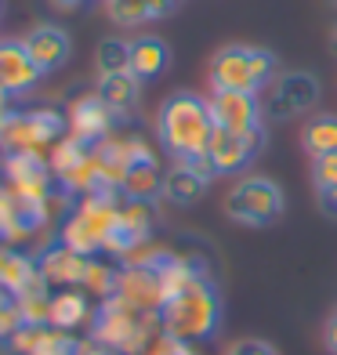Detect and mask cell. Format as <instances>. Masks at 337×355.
<instances>
[{
	"label": "cell",
	"mask_w": 337,
	"mask_h": 355,
	"mask_svg": "<svg viewBox=\"0 0 337 355\" xmlns=\"http://www.w3.org/2000/svg\"><path fill=\"white\" fill-rule=\"evenodd\" d=\"M283 211H286V196H283L279 182L261 178V174L243 178L225 196V214L236 225H247V229H268V225H276L283 218Z\"/></svg>",
	"instance_id": "5"
},
{
	"label": "cell",
	"mask_w": 337,
	"mask_h": 355,
	"mask_svg": "<svg viewBox=\"0 0 337 355\" xmlns=\"http://www.w3.org/2000/svg\"><path fill=\"white\" fill-rule=\"evenodd\" d=\"M171 66V47L159 37H138L131 40V73L138 80H156Z\"/></svg>",
	"instance_id": "18"
},
{
	"label": "cell",
	"mask_w": 337,
	"mask_h": 355,
	"mask_svg": "<svg viewBox=\"0 0 337 355\" xmlns=\"http://www.w3.org/2000/svg\"><path fill=\"white\" fill-rule=\"evenodd\" d=\"M87 265H91V257L84 254H76L69 250L66 243H55V247H47L40 257H37V268H40V276L51 283V286H80L87 276Z\"/></svg>",
	"instance_id": "14"
},
{
	"label": "cell",
	"mask_w": 337,
	"mask_h": 355,
	"mask_svg": "<svg viewBox=\"0 0 337 355\" xmlns=\"http://www.w3.org/2000/svg\"><path fill=\"white\" fill-rule=\"evenodd\" d=\"M159 189H164V174H159V164L153 159V164H135L127 167V178H123V200H156Z\"/></svg>",
	"instance_id": "23"
},
{
	"label": "cell",
	"mask_w": 337,
	"mask_h": 355,
	"mask_svg": "<svg viewBox=\"0 0 337 355\" xmlns=\"http://www.w3.org/2000/svg\"><path fill=\"white\" fill-rule=\"evenodd\" d=\"M265 149V127L250 135H236V131H221L214 127L211 145H207V164L214 174H239L243 167L254 164V156Z\"/></svg>",
	"instance_id": "8"
},
{
	"label": "cell",
	"mask_w": 337,
	"mask_h": 355,
	"mask_svg": "<svg viewBox=\"0 0 337 355\" xmlns=\"http://www.w3.org/2000/svg\"><path fill=\"white\" fill-rule=\"evenodd\" d=\"M323 337H327V348H330V355H337V309H334V315L327 319V330H323Z\"/></svg>",
	"instance_id": "31"
},
{
	"label": "cell",
	"mask_w": 337,
	"mask_h": 355,
	"mask_svg": "<svg viewBox=\"0 0 337 355\" xmlns=\"http://www.w3.org/2000/svg\"><path fill=\"white\" fill-rule=\"evenodd\" d=\"M22 327L26 322H22V312H19V301H15L11 290L0 286V341H11Z\"/></svg>",
	"instance_id": "28"
},
{
	"label": "cell",
	"mask_w": 337,
	"mask_h": 355,
	"mask_svg": "<svg viewBox=\"0 0 337 355\" xmlns=\"http://www.w3.org/2000/svg\"><path fill=\"white\" fill-rule=\"evenodd\" d=\"M84 4H87V0H84Z\"/></svg>",
	"instance_id": "39"
},
{
	"label": "cell",
	"mask_w": 337,
	"mask_h": 355,
	"mask_svg": "<svg viewBox=\"0 0 337 355\" xmlns=\"http://www.w3.org/2000/svg\"><path fill=\"white\" fill-rule=\"evenodd\" d=\"M330 4H334V8H337V0H330Z\"/></svg>",
	"instance_id": "38"
},
{
	"label": "cell",
	"mask_w": 337,
	"mask_h": 355,
	"mask_svg": "<svg viewBox=\"0 0 337 355\" xmlns=\"http://www.w3.org/2000/svg\"><path fill=\"white\" fill-rule=\"evenodd\" d=\"M91 156V145L80 141L76 135H62L51 149H47V164H51V174L55 178H66L69 171H76L84 159Z\"/></svg>",
	"instance_id": "24"
},
{
	"label": "cell",
	"mask_w": 337,
	"mask_h": 355,
	"mask_svg": "<svg viewBox=\"0 0 337 355\" xmlns=\"http://www.w3.org/2000/svg\"><path fill=\"white\" fill-rule=\"evenodd\" d=\"M66 120H69V135H76L80 141H87V145H98L102 138L112 135V123H116L120 116L98 98V91H94V94H84V98H76L69 105Z\"/></svg>",
	"instance_id": "10"
},
{
	"label": "cell",
	"mask_w": 337,
	"mask_h": 355,
	"mask_svg": "<svg viewBox=\"0 0 337 355\" xmlns=\"http://www.w3.org/2000/svg\"><path fill=\"white\" fill-rule=\"evenodd\" d=\"M40 276L37 261L29 254H19V250H0V286L11 290V294H22V290L29 286Z\"/></svg>",
	"instance_id": "21"
},
{
	"label": "cell",
	"mask_w": 337,
	"mask_h": 355,
	"mask_svg": "<svg viewBox=\"0 0 337 355\" xmlns=\"http://www.w3.org/2000/svg\"><path fill=\"white\" fill-rule=\"evenodd\" d=\"M182 8V0H105V11L112 22L120 26H141V22H156L167 19Z\"/></svg>",
	"instance_id": "16"
},
{
	"label": "cell",
	"mask_w": 337,
	"mask_h": 355,
	"mask_svg": "<svg viewBox=\"0 0 337 355\" xmlns=\"http://www.w3.org/2000/svg\"><path fill=\"white\" fill-rule=\"evenodd\" d=\"M0 15H4V0H0Z\"/></svg>",
	"instance_id": "37"
},
{
	"label": "cell",
	"mask_w": 337,
	"mask_h": 355,
	"mask_svg": "<svg viewBox=\"0 0 337 355\" xmlns=\"http://www.w3.org/2000/svg\"><path fill=\"white\" fill-rule=\"evenodd\" d=\"M44 73L33 66L22 40H0V87H8L11 94L29 91Z\"/></svg>",
	"instance_id": "15"
},
{
	"label": "cell",
	"mask_w": 337,
	"mask_h": 355,
	"mask_svg": "<svg viewBox=\"0 0 337 355\" xmlns=\"http://www.w3.org/2000/svg\"><path fill=\"white\" fill-rule=\"evenodd\" d=\"M312 182H316V192L337 189V153H327V156L312 159Z\"/></svg>",
	"instance_id": "29"
},
{
	"label": "cell",
	"mask_w": 337,
	"mask_h": 355,
	"mask_svg": "<svg viewBox=\"0 0 337 355\" xmlns=\"http://www.w3.org/2000/svg\"><path fill=\"white\" fill-rule=\"evenodd\" d=\"M319 94H323V87H319L316 73H309V69L276 73V80L268 84V98H265V120L291 123L319 105Z\"/></svg>",
	"instance_id": "7"
},
{
	"label": "cell",
	"mask_w": 337,
	"mask_h": 355,
	"mask_svg": "<svg viewBox=\"0 0 337 355\" xmlns=\"http://www.w3.org/2000/svg\"><path fill=\"white\" fill-rule=\"evenodd\" d=\"M69 120L55 109H26V112H11L8 123L0 127V149L8 153H44L66 135Z\"/></svg>",
	"instance_id": "6"
},
{
	"label": "cell",
	"mask_w": 337,
	"mask_h": 355,
	"mask_svg": "<svg viewBox=\"0 0 337 355\" xmlns=\"http://www.w3.org/2000/svg\"><path fill=\"white\" fill-rule=\"evenodd\" d=\"M11 98H15V94H11L8 87H0V127H4V123H8V116L15 112V109H11Z\"/></svg>",
	"instance_id": "33"
},
{
	"label": "cell",
	"mask_w": 337,
	"mask_h": 355,
	"mask_svg": "<svg viewBox=\"0 0 337 355\" xmlns=\"http://www.w3.org/2000/svg\"><path fill=\"white\" fill-rule=\"evenodd\" d=\"M84 341H76L69 330H55V327H44L37 337V348L29 355H80Z\"/></svg>",
	"instance_id": "27"
},
{
	"label": "cell",
	"mask_w": 337,
	"mask_h": 355,
	"mask_svg": "<svg viewBox=\"0 0 337 355\" xmlns=\"http://www.w3.org/2000/svg\"><path fill=\"white\" fill-rule=\"evenodd\" d=\"M116 294L127 304L141 309V312H159L164 309V283H159V272L153 265H123Z\"/></svg>",
	"instance_id": "12"
},
{
	"label": "cell",
	"mask_w": 337,
	"mask_h": 355,
	"mask_svg": "<svg viewBox=\"0 0 337 355\" xmlns=\"http://www.w3.org/2000/svg\"><path fill=\"white\" fill-rule=\"evenodd\" d=\"M80 355H123V352H116V348H105V345H98V341H84Z\"/></svg>",
	"instance_id": "34"
},
{
	"label": "cell",
	"mask_w": 337,
	"mask_h": 355,
	"mask_svg": "<svg viewBox=\"0 0 337 355\" xmlns=\"http://www.w3.org/2000/svg\"><path fill=\"white\" fill-rule=\"evenodd\" d=\"M91 319V297L76 286H66L51 297V327L55 330H76Z\"/></svg>",
	"instance_id": "17"
},
{
	"label": "cell",
	"mask_w": 337,
	"mask_h": 355,
	"mask_svg": "<svg viewBox=\"0 0 337 355\" xmlns=\"http://www.w3.org/2000/svg\"><path fill=\"white\" fill-rule=\"evenodd\" d=\"M330 51L337 55V26H334V33H330Z\"/></svg>",
	"instance_id": "36"
},
{
	"label": "cell",
	"mask_w": 337,
	"mask_h": 355,
	"mask_svg": "<svg viewBox=\"0 0 337 355\" xmlns=\"http://www.w3.org/2000/svg\"><path fill=\"white\" fill-rule=\"evenodd\" d=\"M94 66L98 76H112V73H131V40L120 37H105L94 51Z\"/></svg>",
	"instance_id": "25"
},
{
	"label": "cell",
	"mask_w": 337,
	"mask_h": 355,
	"mask_svg": "<svg viewBox=\"0 0 337 355\" xmlns=\"http://www.w3.org/2000/svg\"><path fill=\"white\" fill-rule=\"evenodd\" d=\"M141 94V80L135 73H112V76H98V98L116 112V116H127L138 105Z\"/></svg>",
	"instance_id": "19"
},
{
	"label": "cell",
	"mask_w": 337,
	"mask_h": 355,
	"mask_svg": "<svg viewBox=\"0 0 337 355\" xmlns=\"http://www.w3.org/2000/svg\"><path fill=\"white\" fill-rule=\"evenodd\" d=\"M211 178H214V171H211L207 159H196V164H174L164 174V189H159V196H164L167 203H174V207H192L207 192Z\"/></svg>",
	"instance_id": "11"
},
{
	"label": "cell",
	"mask_w": 337,
	"mask_h": 355,
	"mask_svg": "<svg viewBox=\"0 0 337 355\" xmlns=\"http://www.w3.org/2000/svg\"><path fill=\"white\" fill-rule=\"evenodd\" d=\"M229 355H279V352L272 348L268 341H254V337H250V341H236L229 348Z\"/></svg>",
	"instance_id": "30"
},
{
	"label": "cell",
	"mask_w": 337,
	"mask_h": 355,
	"mask_svg": "<svg viewBox=\"0 0 337 355\" xmlns=\"http://www.w3.org/2000/svg\"><path fill=\"white\" fill-rule=\"evenodd\" d=\"M276 55L268 47L254 44H229L211 62V84L214 91H250L258 94L265 84L276 80Z\"/></svg>",
	"instance_id": "4"
},
{
	"label": "cell",
	"mask_w": 337,
	"mask_h": 355,
	"mask_svg": "<svg viewBox=\"0 0 337 355\" xmlns=\"http://www.w3.org/2000/svg\"><path fill=\"white\" fill-rule=\"evenodd\" d=\"M207 105H211L214 127H221V131L250 135L265 127V105L250 91H214V98Z\"/></svg>",
	"instance_id": "9"
},
{
	"label": "cell",
	"mask_w": 337,
	"mask_h": 355,
	"mask_svg": "<svg viewBox=\"0 0 337 355\" xmlns=\"http://www.w3.org/2000/svg\"><path fill=\"white\" fill-rule=\"evenodd\" d=\"M22 44H26V51H29V58H33V66L40 73L62 69L69 62V55H73V40H69L66 29H58V26H37V29H29Z\"/></svg>",
	"instance_id": "13"
},
{
	"label": "cell",
	"mask_w": 337,
	"mask_h": 355,
	"mask_svg": "<svg viewBox=\"0 0 337 355\" xmlns=\"http://www.w3.org/2000/svg\"><path fill=\"white\" fill-rule=\"evenodd\" d=\"M0 250H4V247H0Z\"/></svg>",
	"instance_id": "40"
},
{
	"label": "cell",
	"mask_w": 337,
	"mask_h": 355,
	"mask_svg": "<svg viewBox=\"0 0 337 355\" xmlns=\"http://www.w3.org/2000/svg\"><path fill=\"white\" fill-rule=\"evenodd\" d=\"M80 4H84V0H51V8H58V11H73Z\"/></svg>",
	"instance_id": "35"
},
{
	"label": "cell",
	"mask_w": 337,
	"mask_h": 355,
	"mask_svg": "<svg viewBox=\"0 0 337 355\" xmlns=\"http://www.w3.org/2000/svg\"><path fill=\"white\" fill-rule=\"evenodd\" d=\"M319 207L330 214V218H337V189H327V192H319Z\"/></svg>",
	"instance_id": "32"
},
{
	"label": "cell",
	"mask_w": 337,
	"mask_h": 355,
	"mask_svg": "<svg viewBox=\"0 0 337 355\" xmlns=\"http://www.w3.org/2000/svg\"><path fill=\"white\" fill-rule=\"evenodd\" d=\"M156 131L164 149L174 156V164H196L207 159V145L214 135V120H211V105L192 91H178L159 105L156 116Z\"/></svg>",
	"instance_id": "1"
},
{
	"label": "cell",
	"mask_w": 337,
	"mask_h": 355,
	"mask_svg": "<svg viewBox=\"0 0 337 355\" xmlns=\"http://www.w3.org/2000/svg\"><path fill=\"white\" fill-rule=\"evenodd\" d=\"M221 322V294L211 276H196L182 294H174L171 301H164L159 309V330L174 341H207L214 337Z\"/></svg>",
	"instance_id": "2"
},
{
	"label": "cell",
	"mask_w": 337,
	"mask_h": 355,
	"mask_svg": "<svg viewBox=\"0 0 337 355\" xmlns=\"http://www.w3.org/2000/svg\"><path fill=\"white\" fill-rule=\"evenodd\" d=\"M159 334H164L159 312H141L135 304H127L120 294L98 301V309L91 315V341L116 348L123 355H141Z\"/></svg>",
	"instance_id": "3"
},
{
	"label": "cell",
	"mask_w": 337,
	"mask_h": 355,
	"mask_svg": "<svg viewBox=\"0 0 337 355\" xmlns=\"http://www.w3.org/2000/svg\"><path fill=\"white\" fill-rule=\"evenodd\" d=\"M58 243H66L69 250H76V254H84V257H94V254H102V236H98V229L84 218L73 207L69 211V218L62 221V229H58Z\"/></svg>",
	"instance_id": "20"
},
{
	"label": "cell",
	"mask_w": 337,
	"mask_h": 355,
	"mask_svg": "<svg viewBox=\"0 0 337 355\" xmlns=\"http://www.w3.org/2000/svg\"><path fill=\"white\" fill-rule=\"evenodd\" d=\"M116 283H120V268L109 265V261H102V257H91L87 276H84V283H80V290H84L87 297L105 301V297L116 294Z\"/></svg>",
	"instance_id": "26"
},
{
	"label": "cell",
	"mask_w": 337,
	"mask_h": 355,
	"mask_svg": "<svg viewBox=\"0 0 337 355\" xmlns=\"http://www.w3.org/2000/svg\"><path fill=\"white\" fill-rule=\"evenodd\" d=\"M301 149L309 153L312 159L327 156V153H337V116L334 112H319V116H312L309 123H304Z\"/></svg>",
	"instance_id": "22"
}]
</instances>
